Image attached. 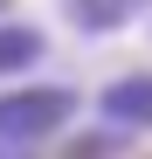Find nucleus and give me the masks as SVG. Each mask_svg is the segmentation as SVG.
Segmentation results:
<instances>
[{
    "mask_svg": "<svg viewBox=\"0 0 152 159\" xmlns=\"http://www.w3.org/2000/svg\"><path fill=\"white\" fill-rule=\"evenodd\" d=\"M76 97L69 83H21V90H0V145L28 152L42 139H56V131L76 118Z\"/></svg>",
    "mask_w": 152,
    "mask_h": 159,
    "instance_id": "obj_1",
    "label": "nucleus"
},
{
    "mask_svg": "<svg viewBox=\"0 0 152 159\" xmlns=\"http://www.w3.org/2000/svg\"><path fill=\"white\" fill-rule=\"evenodd\" d=\"M97 118L118 131H152V69H124L97 90Z\"/></svg>",
    "mask_w": 152,
    "mask_h": 159,
    "instance_id": "obj_2",
    "label": "nucleus"
},
{
    "mask_svg": "<svg viewBox=\"0 0 152 159\" xmlns=\"http://www.w3.org/2000/svg\"><path fill=\"white\" fill-rule=\"evenodd\" d=\"M48 56V35L35 21H0V76H28Z\"/></svg>",
    "mask_w": 152,
    "mask_h": 159,
    "instance_id": "obj_3",
    "label": "nucleus"
},
{
    "mask_svg": "<svg viewBox=\"0 0 152 159\" xmlns=\"http://www.w3.org/2000/svg\"><path fill=\"white\" fill-rule=\"evenodd\" d=\"M62 14H69V28H83V35H118L124 21L138 14V0H62Z\"/></svg>",
    "mask_w": 152,
    "mask_h": 159,
    "instance_id": "obj_4",
    "label": "nucleus"
},
{
    "mask_svg": "<svg viewBox=\"0 0 152 159\" xmlns=\"http://www.w3.org/2000/svg\"><path fill=\"white\" fill-rule=\"evenodd\" d=\"M7 7H14V0H0V14H7Z\"/></svg>",
    "mask_w": 152,
    "mask_h": 159,
    "instance_id": "obj_5",
    "label": "nucleus"
},
{
    "mask_svg": "<svg viewBox=\"0 0 152 159\" xmlns=\"http://www.w3.org/2000/svg\"><path fill=\"white\" fill-rule=\"evenodd\" d=\"M138 7H152V0H138Z\"/></svg>",
    "mask_w": 152,
    "mask_h": 159,
    "instance_id": "obj_6",
    "label": "nucleus"
}]
</instances>
